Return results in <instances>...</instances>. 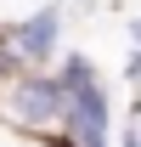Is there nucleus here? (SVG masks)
Wrapping results in <instances>:
<instances>
[{
	"mask_svg": "<svg viewBox=\"0 0 141 147\" xmlns=\"http://www.w3.org/2000/svg\"><path fill=\"white\" fill-rule=\"evenodd\" d=\"M0 119L11 130H23V136H40V130L62 125V85H56V74L17 68L0 85Z\"/></svg>",
	"mask_w": 141,
	"mask_h": 147,
	"instance_id": "1",
	"label": "nucleus"
},
{
	"mask_svg": "<svg viewBox=\"0 0 141 147\" xmlns=\"http://www.w3.org/2000/svg\"><path fill=\"white\" fill-rule=\"evenodd\" d=\"M6 40H11V51H17L23 68H45L62 45V6H34V11H23V17L6 23Z\"/></svg>",
	"mask_w": 141,
	"mask_h": 147,
	"instance_id": "2",
	"label": "nucleus"
},
{
	"mask_svg": "<svg viewBox=\"0 0 141 147\" xmlns=\"http://www.w3.org/2000/svg\"><path fill=\"white\" fill-rule=\"evenodd\" d=\"M28 142H34V147H79V142H73V136H68L62 125H51V130H40V136H28Z\"/></svg>",
	"mask_w": 141,
	"mask_h": 147,
	"instance_id": "3",
	"label": "nucleus"
},
{
	"mask_svg": "<svg viewBox=\"0 0 141 147\" xmlns=\"http://www.w3.org/2000/svg\"><path fill=\"white\" fill-rule=\"evenodd\" d=\"M17 68H23V62H17V51H11V40H6V28H0V85H6Z\"/></svg>",
	"mask_w": 141,
	"mask_h": 147,
	"instance_id": "4",
	"label": "nucleus"
},
{
	"mask_svg": "<svg viewBox=\"0 0 141 147\" xmlns=\"http://www.w3.org/2000/svg\"><path fill=\"white\" fill-rule=\"evenodd\" d=\"M119 147H141V119H130V125H124V136H119Z\"/></svg>",
	"mask_w": 141,
	"mask_h": 147,
	"instance_id": "5",
	"label": "nucleus"
},
{
	"mask_svg": "<svg viewBox=\"0 0 141 147\" xmlns=\"http://www.w3.org/2000/svg\"><path fill=\"white\" fill-rule=\"evenodd\" d=\"M124 79H130V85H141V51H130V62H124Z\"/></svg>",
	"mask_w": 141,
	"mask_h": 147,
	"instance_id": "6",
	"label": "nucleus"
},
{
	"mask_svg": "<svg viewBox=\"0 0 141 147\" xmlns=\"http://www.w3.org/2000/svg\"><path fill=\"white\" fill-rule=\"evenodd\" d=\"M130 40H136V51H141V17H136V23H130Z\"/></svg>",
	"mask_w": 141,
	"mask_h": 147,
	"instance_id": "7",
	"label": "nucleus"
},
{
	"mask_svg": "<svg viewBox=\"0 0 141 147\" xmlns=\"http://www.w3.org/2000/svg\"><path fill=\"white\" fill-rule=\"evenodd\" d=\"M56 6H79V0H56Z\"/></svg>",
	"mask_w": 141,
	"mask_h": 147,
	"instance_id": "8",
	"label": "nucleus"
}]
</instances>
